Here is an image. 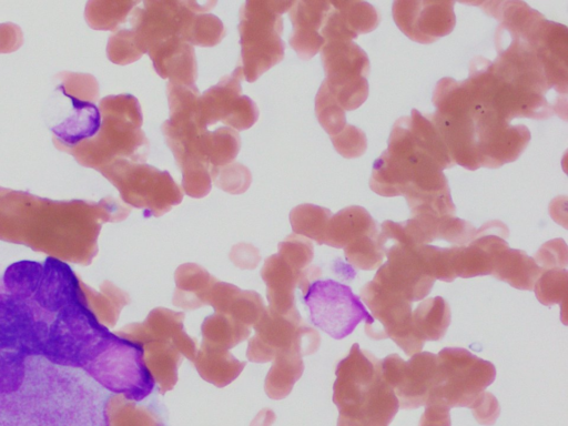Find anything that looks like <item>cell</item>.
Returning <instances> with one entry per match:
<instances>
[{
	"instance_id": "cell-41",
	"label": "cell",
	"mask_w": 568,
	"mask_h": 426,
	"mask_svg": "<svg viewBox=\"0 0 568 426\" xmlns=\"http://www.w3.org/2000/svg\"><path fill=\"white\" fill-rule=\"evenodd\" d=\"M315 114L329 136L339 133L346 123L345 110L339 105L325 81L315 97Z\"/></svg>"
},
{
	"instance_id": "cell-8",
	"label": "cell",
	"mask_w": 568,
	"mask_h": 426,
	"mask_svg": "<svg viewBox=\"0 0 568 426\" xmlns=\"http://www.w3.org/2000/svg\"><path fill=\"white\" fill-rule=\"evenodd\" d=\"M110 176L122 197L129 204L143 209L146 217H159L183 200L182 189L171 174L146 163L120 161Z\"/></svg>"
},
{
	"instance_id": "cell-25",
	"label": "cell",
	"mask_w": 568,
	"mask_h": 426,
	"mask_svg": "<svg viewBox=\"0 0 568 426\" xmlns=\"http://www.w3.org/2000/svg\"><path fill=\"white\" fill-rule=\"evenodd\" d=\"M71 102V112L51 132L65 145L74 146L83 140L97 135L101 129V112L99 108L85 100L68 94L63 87H59Z\"/></svg>"
},
{
	"instance_id": "cell-18",
	"label": "cell",
	"mask_w": 568,
	"mask_h": 426,
	"mask_svg": "<svg viewBox=\"0 0 568 426\" xmlns=\"http://www.w3.org/2000/svg\"><path fill=\"white\" fill-rule=\"evenodd\" d=\"M508 227L500 221H490L476 230L466 245L452 246V264L456 277L491 275L497 257L508 246Z\"/></svg>"
},
{
	"instance_id": "cell-21",
	"label": "cell",
	"mask_w": 568,
	"mask_h": 426,
	"mask_svg": "<svg viewBox=\"0 0 568 426\" xmlns=\"http://www.w3.org/2000/svg\"><path fill=\"white\" fill-rule=\"evenodd\" d=\"M331 9V1H294L290 17L293 33L290 45L303 60H310L318 53L325 40L321 30Z\"/></svg>"
},
{
	"instance_id": "cell-10",
	"label": "cell",
	"mask_w": 568,
	"mask_h": 426,
	"mask_svg": "<svg viewBox=\"0 0 568 426\" xmlns=\"http://www.w3.org/2000/svg\"><path fill=\"white\" fill-rule=\"evenodd\" d=\"M324 80L347 111L361 106L368 95L369 60L366 52L353 41H329L322 50Z\"/></svg>"
},
{
	"instance_id": "cell-31",
	"label": "cell",
	"mask_w": 568,
	"mask_h": 426,
	"mask_svg": "<svg viewBox=\"0 0 568 426\" xmlns=\"http://www.w3.org/2000/svg\"><path fill=\"white\" fill-rule=\"evenodd\" d=\"M540 273L532 257L521 250L507 247L497 257L491 275L515 288L531 291Z\"/></svg>"
},
{
	"instance_id": "cell-17",
	"label": "cell",
	"mask_w": 568,
	"mask_h": 426,
	"mask_svg": "<svg viewBox=\"0 0 568 426\" xmlns=\"http://www.w3.org/2000/svg\"><path fill=\"white\" fill-rule=\"evenodd\" d=\"M393 17L399 30L423 44L450 33L456 21L453 1H395Z\"/></svg>"
},
{
	"instance_id": "cell-51",
	"label": "cell",
	"mask_w": 568,
	"mask_h": 426,
	"mask_svg": "<svg viewBox=\"0 0 568 426\" xmlns=\"http://www.w3.org/2000/svg\"><path fill=\"white\" fill-rule=\"evenodd\" d=\"M449 407L440 403H430L420 417L419 426H450Z\"/></svg>"
},
{
	"instance_id": "cell-19",
	"label": "cell",
	"mask_w": 568,
	"mask_h": 426,
	"mask_svg": "<svg viewBox=\"0 0 568 426\" xmlns=\"http://www.w3.org/2000/svg\"><path fill=\"white\" fill-rule=\"evenodd\" d=\"M32 300L41 308L55 314L85 301L72 268L52 256H48L42 263L41 280Z\"/></svg>"
},
{
	"instance_id": "cell-7",
	"label": "cell",
	"mask_w": 568,
	"mask_h": 426,
	"mask_svg": "<svg viewBox=\"0 0 568 426\" xmlns=\"http://www.w3.org/2000/svg\"><path fill=\"white\" fill-rule=\"evenodd\" d=\"M312 324L335 339L348 336L365 321L373 323L372 315L348 285L337 281L314 280L303 293Z\"/></svg>"
},
{
	"instance_id": "cell-20",
	"label": "cell",
	"mask_w": 568,
	"mask_h": 426,
	"mask_svg": "<svg viewBox=\"0 0 568 426\" xmlns=\"http://www.w3.org/2000/svg\"><path fill=\"white\" fill-rule=\"evenodd\" d=\"M183 320L182 312L156 307L142 323L130 325L128 332L119 336L140 345L148 338H169L175 343L182 356L193 362L197 351L196 341L185 333Z\"/></svg>"
},
{
	"instance_id": "cell-44",
	"label": "cell",
	"mask_w": 568,
	"mask_h": 426,
	"mask_svg": "<svg viewBox=\"0 0 568 426\" xmlns=\"http://www.w3.org/2000/svg\"><path fill=\"white\" fill-rule=\"evenodd\" d=\"M226 34L223 22L211 13H196L191 24L186 42L191 45L214 47Z\"/></svg>"
},
{
	"instance_id": "cell-16",
	"label": "cell",
	"mask_w": 568,
	"mask_h": 426,
	"mask_svg": "<svg viewBox=\"0 0 568 426\" xmlns=\"http://www.w3.org/2000/svg\"><path fill=\"white\" fill-rule=\"evenodd\" d=\"M243 78L240 64L200 97V119L207 128L222 122L236 131L247 130L258 119V109L253 100L241 94Z\"/></svg>"
},
{
	"instance_id": "cell-30",
	"label": "cell",
	"mask_w": 568,
	"mask_h": 426,
	"mask_svg": "<svg viewBox=\"0 0 568 426\" xmlns=\"http://www.w3.org/2000/svg\"><path fill=\"white\" fill-rule=\"evenodd\" d=\"M193 364L204 381L224 387L241 374L246 363L236 359L227 349L201 343Z\"/></svg>"
},
{
	"instance_id": "cell-32",
	"label": "cell",
	"mask_w": 568,
	"mask_h": 426,
	"mask_svg": "<svg viewBox=\"0 0 568 426\" xmlns=\"http://www.w3.org/2000/svg\"><path fill=\"white\" fill-rule=\"evenodd\" d=\"M450 318V307L443 297L426 298L412 312L414 334L422 344L439 341L446 334Z\"/></svg>"
},
{
	"instance_id": "cell-12",
	"label": "cell",
	"mask_w": 568,
	"mask_h": 426,
	"mask_svg": "<svg viewBox=\"0 0 568 426\" xmlns=\"http://www.w3.org/2000/svg\"><path fill=\"white\" fill-rule=\"evenodd\" d=\"M383 248L387 261L372 281L412 303L426 297L435 278L427 270L422 245L394 242L384 244Z\"/></svg>"
},
{
	"instance_id": "cell-34",
	"label": "cell",
	"mask_w": 568,
	"mask_h": 426,
	"mask_svg": "<svg viewBox=\"0 0 568 426\" xmlns=\"http://www.w3.org/2000/svg\"><path fill=\"white\" fill-rule=\"evenodd\" d=\"M200 152L204 161L212 166L232 163L239 154L241 138L236 130L221 126L214 131H204L200 136Z\"/></svg>"
},
{
	"instance_id": "cell-11",
	"label": "cell",
	"mask_w": 568,
	"mask_h": 426,
	"mask_svg": "<svg viewBox=\"0 0 568 426\" xmlns=\"http://www.w3.org/2000/svg\"><path fill=\"white\" fill-rule=\"evenodd\" d=\"M253 327L254 335L248 341L246 356L254 363L273 361L276 355L286 352L310 355L317 351L321 343L318 333L301 316H282L267 308Z\"/></svg>"
},
{
	"instance_id": "cell-40",
	"label": "cell",
	"mask_w": 568,
	"mask_h": 426,
	"mask_svg": "<svg viewBox=\"0 0 568 426\" xmlns=\"http://www.w3.org/2000/svg\"><path fill=\"white\" fill-rule=\"evenodd\" d=\"M355 36L373 31L379 23L377 10L363 1H331Z\"/></svg>"
},
{
	"instance_id": "cell-15",
	"label": "cell",
	"mask_w": 568,
	"mask_h": 426,
	"mask_svg": "<svg viewBox=\"0 0 568 426\" xmlns=\"http://www.w3.org/2000/svg\"><path fill=\"white\" fill-rule=\"evenodd\" d=\"M361 297L372 312L373 323L378 321L381 325L371 338H392L410 356L422 351L424 344L416 338L412 326L410 301L382 288L373 281L362 287Z\"/></svg>"
},
{
	"instance_id": "cell-49",
	"label": "cell",
	"mask_w": 568,
	"mask_h": 426,
	"mask_svg": "<svg viewBox=\"0 0 568 426\" xmlns=\"http://www.w3.org/2000/svg\"><path fill=\"white\" fill-rule=\"evenodd\" d=\"M534 260L541 271L566 268L568 260L567 245L561 239L546 242L537 251Z\"/></svg>"
},
{
	"instance_id": "cell-23",
	"label": "cell",
	"mask_w": 568,
	"mask_h": 426,
	"mask_svg": "<svg viewBox=\"0 0 568 426\" xmlns=\"http://www.w3.org/2000/svg\"><path fill=\"white\" fill-rule=\"evenodd\" d=\"M155 72L169 82L195 85L197 65L194 48L180 38H173L146 52Z\"/></svg>"
},
{
	"instance_id": "cell-50",
	"label": "cell",
	"mask_w": 568,
	"mask_h": 426,
	"mask_svg": "<svg viewBox=\"0 0 568 426\" xmlns=\"http://www.w3.org/2000/svg\"><path fill=\"white\" fill-rule=\"evenodd\" d=\"M475 419L486 426L494 425L499 416L500 407L497 398L489 392H483L468 407Z\"/></svg>"
},
{
	"instance_id": "cell-48",
	"label": "cell",
	"mask_w": 568,
	"mask_h": 426,
	"mask_svg": "<svg viewBox=\"0 0 568 426\" xmlns=\"http://www.w3.org/2000/svg\"><path fill=\"white\" fill-rule=\"evenodd\" d=\"M109 55L121 64L132 63L143 55L132 30H122L110 40Z\"/></svg>"
},
{
	"instance_id": "cell-24",
	"label": "cell",
	"mask_w": 568,
	"mask_h": 426,
	"mask_svg": "<svg viewBox=\"0 0 568 426\" xmlns=\"http://www.w3.org/2000/svg\"><path fill=\"white\" fill-rule=\"evenodd\" d=\"M206 305H211L215 313L229 315L250 328L260 321L266 311L258 293L243 291L231 283L219 280L210 290Z\"/></svg>"
},
{
	"instance_id": "cell-9",
	"label": "cell",
	"mask_w": 568,
	"mask_h": 426,
	"mask_svg": "<svg viewBox=\"0 0 568 426\" xmlns=\"http://www.w3.org/2000/svg\"><path fill=\"white\" fill-rule=\"evenodd\" d=\"M142 8L132 13V31L142 53L165 42L180 38L186 42L196 13H206L216 1H143Z\"/></svg>"
},
{
	"instance_id": "cell-29",
	"label": "cell",
	"mask_w": 568,
	"mask_h": 426,
	"mask_svg": "<svg viewBox=\"0 0 568 426\" xmlns=\"http://www.w3.org/2000/svg\"><path fill=\"white\" fill-rule=\"evenodd\" d=\"M377 231L376 222L371 214L362 206L352 205L331 216L324 244L344 248L352 241Z\"/></svg>"
},
{
	"instance_id": "cell-3",
	"label": "cell",
	"mask_w": 568,
	"mask_h": 426,
	"mask_svg": "<svg viewBox=\"0 0 568 426\" xmlns=\"http://www.w3.org/2000/svg\"><path fill=\"white\" fill-rule=\"evenodd\" d=\"M294 1L248 0L240 10V44L243 78L256 81L284 58L282 14Z\"/></svg>"
},
{
	"instance_id": "cell-13",
	"label": "cell",
	"mask_w": 568,
	"mask_h": 426,
	"mask_svg": "<svg viewBox=\"0 0 568 426\" xmlns=\"http://www.w3.org/2000/svg\"><path fill=\"white\" fill-rule=\"evenodd\" d=\"M473 108L479 165L495 169L517 160L528 145L529 130L523 124H510L476 99Z\"/></svg>"
},
{
	"instance_id": "cell-2",
	"label": "cell",
	"mask_w": 568,
	"mask_h": 426,
	"mask_svg": "<svg viewBox=\"0 0 568 426\" xmlns=\"http://www.w3.org/2000/svg\"><path fill=\"white\" fill-rule=\"evenodd\" d=\"M166 95L170 118L163 122L162 132L182 172V189L187 195L202 194L212 181L199 146L201 134L207 130L200 119V92L196 85L169 82Z\"/></svg>"
},
{
	"instance_id": "cell-5",
	"label": "cell",
	"mask_w": 568,
	"mask_h": 426,
	"mask_svg": "<svg viewBox=\"0 0 568 426\" xmlns=\"http://www.w3.org/2000/svg\"><path fill=\"white\" fill-rule=\"evenodd\" d=\"M84 371L108 390L132 402L144 399L155 385L144 364L142 345L115 334Z\"/></svg>"
},
{
	"instance_id": "cell-35",
	"label": "cell",
	"mask_w": 568,
	"mask_h": 426,
	"mask_svg": "<svg viewBox=\"0 0 568 426\" xmlns=\"http://www.w3.org/2000/svg\"><path fill=\"white\" fill-rule=\"evenodd\" d=\"M202 343L223 349H231L251 335V328L229 315L214 313L201 326Z\"/></svg>"
},
{
	"instance_id": "cell-4",
	"label": "cell",
	"mask_w": 568,
	"mask_h": 426,
	"mask_svg": "<svg viewBox=\"0 0 568 426\" xmlns=\"http://www.w3.org/2000/svg\"><path fill=\"white\" fill-rule=\"evenodd\" d=\"M112 335L82 301L57 313L49 325L42 356L57 365L84 369Z\"/></svg>"
},
{
	"instance_id": "cell-36",
	"label": "cell",
	"mask_w": 568,
	"mask_h": 426,
	"mask_svg": "<svg viewBox=\"0 0 568 426\" xmlns=\"http://www.w3.org/2000/svg\"><path fill=\"white\" fill-rule=\"evenodd\" d=\"M277 254L294 271L302 275L303 282L300 287L302 293L306 291L314 280L321 276V270L317 266L311 265L314 248L308 239L293 233L278 244Z\"/></svg>"
},
{
	"instance_id": "cell-47",
	"label": "cell",
	"mask_w": 568,
	"mask_h": 426,
	"mask_svg": "<svg viewBox=\"0 0 568 426\" xmlns=\"http://www.w3.org/2000/svg\"><path fill=\"white\" fill-rule=\"evenodd\" d=\"M476 230L469 222L448 215L439 220L437 236L456 245H466L474 239Z\"/></svg>"
},
{
	"instance_id": "cell-52",
	"label": "cell",
	"mask_w": 568,
	"mask_h": 426,
	"mask_svg": "<svg viewBox=\"0 0 568 426\" xmlns=\"http://www.w3.org/2000/svg\"><path fill=\"white\" fill-rule=\"evenodd\" d=\"M230 258L241 268H254L261 260L257 248L244 243L233 246Z\"/></svg>"
},
{
	"instance_id": "cell-22",
	"label": "cell",
	"mask_w": 568,
	"mask_h": 426,
	"mask_svg": "<svg viewBox=\"0 0 568 426\" xmlns=\"http://www.w3.org/2000/svg\"><path fill=\"white\" fill-rule=\"evenodd\" d=\"M266 284L267 310L282 316H301L295 305V288L301 287L303 277L277 253L268 256L261 270Z\"/></svg>"
},
{
	"instance_id": "cell-46",
	"label": "cell",
	"mask_w": 568,
	"mask_h": 426,
	"mask_svg": "<svg viewBox=\"0 0 568 426\" xmlns=\"http://www.w3.org/2000/svg\"><path fill=\"white\" fill-rule=\"evenodd\" d=\"M329 138L335 150L346 159L361 156L367 148L364 131L351 124H346L339 133Z\"/></svg>"
},
{
	"instance_id": "cell-14",
	"label": "cell",
	"mask_w": 568,
	"mask_h": 426,
	"mask_svg": "<svg viewBox=\"0 0 568 426\" xmlns=\"http://www.w3.org/2000/svg\"><path fill=\"white\" fill-rule=\"evenodd\" d=\"M382 373L403 409H414L429 403L437 378V356L419 352L405 362L397 354L382 361Z\"/></svg>"
},
{
	"instance_id": "cell-1",
	"label": "cell",
	"mask_w": 568,
	"mask_h": 426,
	"mask_svg": "<svg viewBox=\"0 0 568 426\" xmlns=\"http://www.w3.org/2000/svg\"><path fill=\"white\" fill-rule=\"evenodd\" d=\"M333 402L337 426H387L398 412V402L382 373V361L353 344L336 366Z\"/></svg>"
},
{
	"instance_id": "cell-43",
	"label": "cell",
	"mask_w": 568,
	"mask_h": 426,
	"mask_svg": "<svg viewBox=\"0 0 568 426\" xmlns=\"http://www.w3.org/2000/svg\"><path fill=\"white\" fill-rule=\"evenodd\" d=\"M211 181L224 192L242 194L251 185V171L239 162L210 169Z\"/></svg>"
},
{
	"instance_id": "cell-53",
	"label": "cell",
	"mask_w": 568,
	"mask_h": 426,
	"mask_svg": "<svg viewBox=\"0 0 568 426\" xmlns=\"http://www.w3.org/2000/svg\"><path fill=\"white\" fill-rule=\"evenodd\" d=\"M266 414V409L265 410H262L260 412V414L256 416V418L252 422L251 426H270L273 420L275 419V415L272 410H268L267 412V415Z\"/></svg>"
},
{
	"instance_id": "cell-27",
	"label": "cell",
	"mask_w": 568,
	"mask_h": 426,
	"mask_svg": "<svg viewBox=\"0 0 568 426\" xmlns=\"http://www.w3.org/2000/svg\"><path fill=\"white\" fill-rule=\"evenodd\" d=\"M144 364L159 392L165 394L178 382V368L182 354L173 341L168 338H148L142 344Z\"/></svg>"
},
{
	"instance_id": "cell-38",
	"label": "cell",
	"mask_w": 568,
	"mask_h": 426,
	"mask_svg": "<svg viewBox=\"0 0 568 426\" xmlns=\"http://www.w3.org/2000/svg\"><path fill=\"white\" fill-rule=\"evenodd\" d=\"M41 275V263L23 260L7 267L3 274V284L9 294L28 301L33 297Z\"/></svg>"
},
{
	"instance_id": "cell-33",
	"label": "cell",
	"mask_w": 568,
	"mask_h": 426,
	"mask_svg": "<svg viewBox=\"0 0 568 426\" xmlns=\"http://www.w3.org/2000/svg\"><path fill=\"white\" fill-rule=\"evenodd\" d=\"M302 357L296 352H286L275 356L264 384L265 393L270 398L283 399L291 393L304 371Z\"/></svg>"
},
{
	"instance_id": "cell-28",
	"label": "cell",
	"mask_w": 568,
	"mask_h": 426,
	"mask_svg": "<svg viewBox=\"0 0 568 426\" xmlns=\"http://www.w3.org/2000/svg\"><path fill=\"white\" fill-rule=\"evenodd\" d=\"M174 281L173 304L182 310H196L206 305L210 290L217 280L201 265L184 263L176 268Z\"/></svg>"
},
{
	"instance_id": "cell-6",
	"label": "cell",
	"mask_w": 568,
	"mask_h": 426,
	"mask_svg": "<svg viewBox=\"0 0 568 426\" xmlns=\"http://www.w3.org/2000/svg\"><path fill=\"white\" fill-rule=\"evenodd\" d=\"M436 356L437 378L428 404L469 407L495 381V366L465 348L446 347Z\"/></svg>"
},
{
	"instance_id": "cell-37",
	"label": "cell",
	"mask_w": 568,
	"mask_h": 426,
	"mask_svg": "<svg viewBox=\"0 0 568 426\" xmlns=\"http://www.w3.org/2000/svg\"><path fill=\"white\" fill-rule=\"evenodd\" d=\"M331 216L332 213L328 209L306 203L297 205L291 211L290 222L294 234L322 245Z\"/></svg>"
},
{
	"instance_id": "cell-45",
	"label": "cell",
	"mask_w": 568,
	"mask_h": 426,
	"mask_svg": "<svg viewBox=\"0 0 568 426\" xmlns=\"http://www.w3.org/2000/svg\"><path fill=\"white\" fill-rule=\"evenodd\" d=\"M27 355L18 349L0 351V393L11 394L20 388L26 374Z\"/></svg>"
},
{
	"instance_id": "cell-39",
	"label": "cell",
	"mask_w": 568,
	"mask_h": 426,
	"mask_svg": "<svg viewBox=\"0 0 568 426\" xmlns=\"http://www.w3.org/2000/svg\"><path fill=\"white\" fill-rule=\"evenodd\" d=\"M379 232L363 235L344 247L346 261L354 267L371 271L382 265L385 257L378 239Z\"/></svg>"
},
{
	"instance_id": "cell-42",
	"label": "cell",
	"mask_w": 568,
	"mask_h": 426,
	"mask_svg": "<svg viewBox=\"0 0 568 426\" xmlns=\"http://www.w3.org/2000/svg\"><path fill=\"white\" fill-rule=\"evenodd\" d=\"M567 284L568 272L566 268L544 270L532 290L541 304L550 306L566 302Z\"/></svg>"
},
{
	"instance_id": "cell-26",
	"label": "cell",
	"mask_w": 568,
	"mask_h": 426,
	"mask_svg": "<svg viewBox=\"0 0 568 426\" xmlns=\"http://www.w3.org/2000/svg\"><path fill=\"white\" fill-rule=\"evenodd\" d=\"M36 322L28 301L9 293L0 294V351H20Z\"/></svg>"
}]
</instances>
